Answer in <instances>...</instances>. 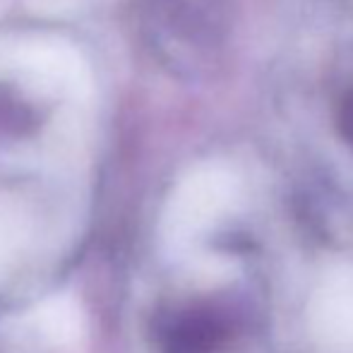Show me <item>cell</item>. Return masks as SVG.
Here are the masks:
<instances>
[{"mask_svg": "<svg viewBox=\"0 0 353 353\" xmlns=\"http://www.w3.org/2000/svg\"><path fill=\"white\" fill-rule=\"evenodd\" d=\"M272 305L257 243L226 279L168 298L152 317L157 353H272Z\"/></svg>", "mask_w": 353, "mask_h": 353, "instance_id": "cell-1", "label": "cell"}, {"mask_svg": "<svg viewBox=\"0 0 353 353\" xmlns=\"http://www.w3.org/2000/svg\"><path fill=\"white\" fill-rule=\"evenodd\" d=\"M137 29L149 56L181 82L221 70L236 24L233 0H137Z\"/></svg>", "mask_w": 353, "mask_h": 353, "instance_id": "cell-2", "label": "cell"}, {"mask_svg": "<svg viewBox=\"0 0 353 353\" xmlns=\"http://www.w3.org/2000/svg\"><path fill=\"white\" fill-rule=\"evenodd\" d=\"M330 130L336 149H341L344 159L353 168V77L344 79L339 89H334V94H332Z\"/></svg>", "mask_w": 353, "mask_h": 353, "instance_id": "cell-3", "label": "cell"}]
</instances>
